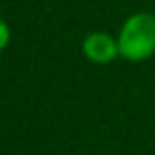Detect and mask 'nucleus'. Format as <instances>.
<instances>
[{"instance_id":"obj_3","label":"nucleus","mask_w":155,"mask_h":155,"mask_svg":"<svg viewBox=\"0 0 155 155\" xmlns=\"http://www.w3.org/2000/svg\"><path fill=\"white\" fill-rule=\"evenodd\" d=\"M9 41H11V30H9V26L2 19H0V51L9 45Z\"/></svg>"},{"instance_id":"obj_2","label":"nucleus","mask_w":155,"mask_h":155,"mask_svg":"<svg viewBox=\"0 0 155 155\" xmlns=\"http://www.w3.org/2000/svg\"><path fill=\"white\" fill-rule=\"evenodd\" d=\"M83 53L94 64H110L119 55V45L106 32H91L83 41Z\"/></svg>"},{"instance_id":"obj_1","label":"nucleus","mask_w":155,"mask_h":155,"mask_svg":"<svg viewBox=\"0 0 155 155\" xmlns=\"http://www.w3.org/2000/svg\"><path fill=\"white\" fill-rule=\"evenodd\" d=\"M119 55L127 62H142L155 53V15L134 13L121 26L117 36Z\"/></svg>"}]
</instances>
